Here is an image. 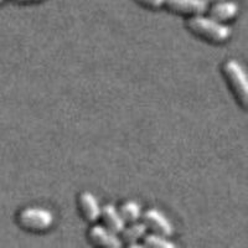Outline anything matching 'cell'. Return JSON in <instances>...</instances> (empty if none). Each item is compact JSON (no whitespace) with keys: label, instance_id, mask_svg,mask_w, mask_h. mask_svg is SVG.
Instances as JSON below:
<instances>
[{"label":"cell","instance_id":"cell-1","mask_svg":"<svg viewBox=\"0 0 248 248\" xmlns=\"http://www.w3.org/2000/svg\"><path fill=\"white\" fill-rule=\"evenodd\" d=\"M186 25L192 34L214 44L226 43L231 36L229 26L210 16H203V14L190 16Z\"/></svg>","mask_w":248,"mask_h":248},{"label":"cell","instance_id":"cell-2","mask_svg":"<svg viewBox=\"0 0 248 248\" xmlns=\"http://www.w3.org/2000/svg\"><path fill=\"white\" fill-rule=\"evenodd\" d=\"M222 72L227 85L233 92L237 102L243 108L248 105V79L243 66L236 60H229L222 66Z\"/></svg>","mask_w":248,"mask_h":248},{"label":"cell","instance_id":"cell-3","mask_svg":"<svg viewBox=\"0 0 248 248\" xmlns=\"http://www.w3.org/2000/svg\"><path fill=\"white\" fill-rule=\"evenodd\" d=\"M17 222L24 230L32 232H44L52 227L54 214L50 210L39 206H29L17 215Z\"/></svg>","mask_w":248,"mask_h":248},{"label":"cell","instance_id":"cell-4","mask_svg":"<svg viewBox=\"0 0 248 248\" xmlns=\"http://www.w3.org/2000/svg\"><path fill=\"white\" fill-rule=\"evenodd\" d=\"M144 225L147 226V229L154 233L161 234L165 237H171L174 233V226L170 222L165 215L156 209H149L141 214Z\"/></svg>","mask_w":248,"mask_h":248},{"label":"cell","instance_id":"cell-5","mask_svg":"<svg viewBox=\"0 0 248 248\" xmlns=\"http://www.w3.org/2000/svg\"><path fill=\"white\" fill-rule=\"evenodd\" d=\"M164 5L175 14L187 16L202 15L209 9V3L206 0H165Z\"/></svg>","mask_w":248,"mask_h":248},{"label":"cell","instance_id":"cell-6","mask_svg":"<svg viewBox=\"0 0 248 248\" xmlns=\"http://www.w3.org/2000/svg\"><path fill=\"white\" fill-rule=\"evenodd\" d=\"M88 238L93 245L106 248H119L122 247V241L119 240L117 233L108 230L106 226L93 225L88 231Z\"/></svg>","mask_w":248,"mask_h":248},{"label":"cell","instance_id":"cell-7","mask_svg":"<svg viewBox=\"0 0 248 248\" xmlns=\"http://www.w3.org/2000/svg\"><path fill=\"white\" fill-rule=\"evenodd\" d=\"M78 207L87 222L94 223L101 218V205L96 196L90 191H83L78 196Z\"/></svg>","mask_w":248,"mask_h":248},{"label":"cell","instance_id":"cell-8","mask_svg":"<svg viewBox=\"0 0 248 248\" xmlns=\"http://www.w3.org/2000/svg\"><path fill=\"white\" fill-rule=\"evenodd\" d=\"M207 12H209L210 17L220 21V23H225L236 16L238 13V5L231 0H222V1L212 4L207 9Z\"/></svg>","mask_w":248,"mask_h":248},{"label":"cell","instance_id":"cell-9","mask_svg":"<svg viewBox=\"0 0 248 248\" xmlns=\"http://www.w3.org/2000/svg\"><path fill=\"white\" fill-rule=\"evenodd\" d=\"M101 218L105 222L106 227L117 234L121 233L125 227V222L122 218L119 210H117L116 206L112 205V203H107L102 207Z\"/></svg>","mask_w":248,"mask_h":248},{"label":"cell","instance_id":"cell-10","mask_svg":"<svg viewBox=\"0 0 248 248\" xmlns=\"http://www.w3.org/2000/svg\"><path fill=\"white\" fill-rule=\"evenodd\" d=\"M147 226L144 222H133L129 223L128 227H124L123 231L121 232L122 240L127 243L129 247H143V245H138V241L143 238V236L147 233Z\"/></svg>","mask_w":248,"mask_h":248},{"label":"cell","instance_id":"cell-11","mask_svg":"<svg viewBox=\"0 0 248 248\" xmlns=\"http://www.w3.org/2000/svg\"><path fill=\"white\" fill-rule=\"evenodd\" d=\"M119 214L125 223L137 222L141 218V206L134 200H128L123 202L119 207Z\"/></svg>","mask_w":248,"mask_h":248},{"label":"cell","instance_id":"cell-12","mask_svg":"<svg viewBox=\"0 0 248 248\" xmlns=\"http://www.w3.org/2000/svg\"><path fill=\"white\" fill-rule=\"evenodd\" d=\"M143 247L148 248H175L176 245L169 240V237L161 236L158 233H145L143 236Z\"/></svg>","mask_w":248,"mask_h":248},{"label":"cell","instance_id":"cell-13","mask_svg":"<svg viewBox=\"0 0 248 248\" xmlns=\"http://www.w3.org/2000/svg\"><path fill=\"white\" fill-rule=\"evenodd\" d=\"M136 1L150 9H159L165 4V0H136Z\"/></svg>","mask_w":248,"mask_h":248},{"label":"cell","instance_id":"cell-14","mask_svg":"<svg viewBox=\"0 0 248 248\" xmlns=\"http://www.w3.org/2000/svg\"><path fill=\"white\" fill-rule=\"evenodd\" d=\"M15 1H19V3H30V1H39V0H15Z\"/></svg>","mask_w":248,"mask_h":248},{"label":"cell","instance_id":"cell-15","mask_svg":"<svg viewBox=\"0 0 248 248\" xmlns=\"http://www.w3.org/2000/svg\"><path fill=\"white\" fill-rule=\"evenodd\" d=\"M209 4H214V3H217V1H222V0H206Z\"/></svg>","mask_w":248,"mask_h":248},{"label":"cell","instance_id":"cell-16","mask_svg":"<svg viewBox=\"0 0 248 248\" xmlns=\"http://www.w3.org/2000/svg\"><path fill=\"white\" fill-rule=\"evenodd\" d=\"M3 1H4V0H0V4H1V3H3Z\"/></svg>","mask_w":248,"mask_h":248}]
</instances>
